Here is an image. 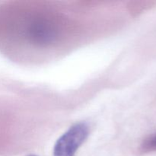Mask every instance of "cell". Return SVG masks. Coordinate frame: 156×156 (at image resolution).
I'll list each match as a JSON object with an SVG mask.
<instances>
[{
  "label": "cell",
  "instance_id": "7a4b0ae2",
  "mask_svg": "<svg viewBox=\"0 0 156 156\" xmlns=\"http://www.w3.org/2000/svg\"><path fill=\"white\" fill-rule=\"evenodd\" d=\"M31 37L38 43H49L53 41L57 34L56 27L47 21H41L32 27Z\"/></svg>",
  "mask_w": 156,
  "mask_h": 156
},
{
  "label": "cell",
  "instance_id": "277c9868",
  "mask_svg": "<svg viewBox=\"0 0 156 156\" xmlns=\"http://www.w3.org/2000/svg\"><path fill=\"white\" fill-rule=\"evenodd\" d=\"M28 156H37V155H28Z\"/></svg>",
  "mask_w": 156,
  "mask_h": 156
},
{
  "label": "cell",
  "instance_id": "3957f363",
  "mask_svg": "<svg viewBox=\"0 0 156 156\" xmlns=\"http://www.w3.org/2000/svg\"><path fill=\"white\" fill-rule=\"evenodd\" d=\"M140 151L142 153L156 152V132L143 140L140 145Z\"/></svg>",
  "mask_w": 156,
  "mask_h": 156
},
{
  "label": "cell",
  "instance_id": "6da1fadb",
  "mask_svg": "<svg viewBox=\"0 0 156 156\" xmlns=\"http://www.w3.org/2000/svg\"><path fill=\"white\" fill-rule=\"evenodd\" d=\"M89 129L86 123L73 125L61 136L53 148V156H75L78 149L88 138Z\"/></svg>",
  "mask_w": 156,
  "mask_h": 156
}]
</instances>
